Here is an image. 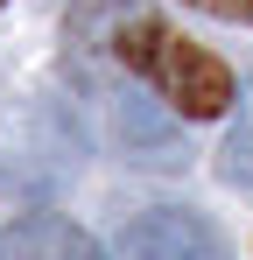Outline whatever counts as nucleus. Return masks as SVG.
<instances>
[{
	"label": "nucleus",
	"instance_id": "nucleus-1",
	"mask_svg": "<svg viewBox=\"0 0 253 260\" xmlns=\"http://www.w3.org/2000/svg\"><path fill=\"white\" fill-rule=\"evenodd\" d=\"M113 56H120L126 71H141V78L162 91L176 113H190V120H211V113H225V106L239 99V91H232V71H225L211 49H197L190 36L162 28L148 7H134V14L120 21Z\"/></svg>",
	"mask_w": 253,
	"mask_h": 260
},
{
	"label": "nucleus",
	"instance_id": "nucleus-2",
	"mask_svg": "<svg viewBox=\"0 0 253 260\" xmlns=\"http://www.w3.org/2000/svg\"><path fill=\"white\" fill-rule=\"evenodd\" d=\"M113 260H225V239H218V225L204 211L162 204V211H141L120 225Z\"/></svg>",
	"mask_w": 253,
	"mask_h": 260
},
{
	"label": "nucleus",
	"instance_id": "nucleus-3",
	"mask_svg": "<svg viewBox=\"0 0 253 260\" xmlns=\"http://www.w3.org/2000/svg\"><path fill=\"white\" fill-rule=\"evenodd\" d=\"M0 260H99V246L71 218H21L0 232Z\"/></svg>",
	"mask_w": 253,
	"mask_h": 260
},
{
	"label": "nucleus",
	"instance_id": "nucleus-4",
	"mask_svg": "<svg viewBox=\"0 0 253 260\" xmlns=\"http://www.w3.org/2000/svg\"><path fill=\"white\" fill-rule=\"evenodd\" d=\"M113 120H120V141L134 162H155V169H176L190 148L176 141V127H169L162 113L148 106V99H113Z\"/></svg>",
	"mask_w": 253,
	"mask_h": 260
},
{
	"label": "nucleus",
	"instance_id": "nucleus-5",
	"mask_svg": "<svg viewBox=\"0 0 253 260\" xmlns=\"http://www.w3.org/2000/svg\"><path fill=\"white\" fill-rule=\"evenodd\" d=\"M218 176L225 183H253V78L239 85V113H232V127H225V148H218Z\"/></svg>",
	"mask_w": 253,
	"mask_h": 260
},
{
	"label": "nucleus",
	"instance_id": "nucleus-6",
	"mask_svg": "<svg viewBox=\"0 0 253 260\" xmlns=\"http://www.w3.org/2000/svg\"><path fill=\"white\" fill-rule=\"evenodd\" d=\"M197 14H218V21H253V0H183Z\"/></svg>",
	"mask_w": 253,
	"mask_h": 260
}]
</instances>
